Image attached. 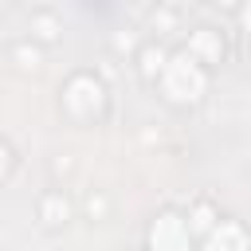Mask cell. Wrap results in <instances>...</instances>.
<instances>
[{
    "label": "cell",
    "mask_w": 251,
    "mask_h": 251,
    "mask_svg": "<svg viewBox=\"0 0 251 251\" xmlns=\"http://www.w3.org/2000/svg\"><path fill=\"white\" fill-rule=\"evenodd\" d=\"M43 216H47L51 224H59V220H67V200H59V196H51V200L43 204Z\"/></svg>",
    "instance_id": "6da1fadb"
},
{
    "label": "cell",
    "mask_w": 251,
    "mask_h": 251,
    "mask_svg": "<svg viewBox=\"0 0 251 251\" xmlns=\"http://www.w3.org/2000/svg\"><path fill=\"white\" fill-rule=\"evenodd\" d=\"M161 63H165V55H161V51H145V63H141V67H145V75H157V71H161Z\"/></svg>",
    "instance_id": "7a4b0ae2"
},
{
    "label": "cell",
    "mask_w": 251,
    "mask_h": 251,
    "mask_svg": "<svg viewBox=\"0 0 251 251\" xmlns=\"http://www.w3.org/2000/svg\"><path fill=\"white\" fill-rule=\"evenodd\" d=\"M16 55H20V59H24V63H35V59H39V55H35V51H27V47H20V51H16Z\"/></svg>",
    "instance_id": "3957f363"
},
{
    "label": "cell",
    "mask_w": 251,
    "mask_h": 251,
    "mask_svg": "<svg viewBox=\"0 0 251 251\" xmlns=\"http://www.w3.org/2000/svg\"><path fill=\"white\" fill-rule=\"evenodd\" d=\"M173 4H180V0H173Z\"/></svg>",
    "instance_id": "277c9868"
}]
</instances>
